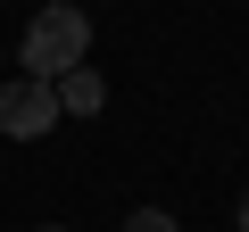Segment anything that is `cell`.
Returning <instances> with one entry per match:
<instances>
[{
    "instance_id": "obj_1",
    "label": "cell",
    "mask_w": 249,
    "mask_h": 232,
    "mask_svg": "<svg viewBox=\"0 0 249 232\" xmlns=\"http://www.w3.org/2000/svg\"><path fill=\"white\" fill-rule=\"evenodd\" d=\"M83 50H91V17L75 9V0H50V9L25 25V75H42V83L75 75V66H83Z\"/></svg>"
},
{
    "instance_id": "obj_2",
    "label": "cell",
    "mask_w": 249,
    "mask_h": 232,
    "mask_svg": "<svg viewBox=\"0 0 249 232\" xmlns=\"http://www.w3.org/2000/svg\"><path fill=\"white\" fill-rule=\"evenodd\" d=\"M50 125H58V83H42V75L0 83V133L9 141H42Z\"/></svg>"
},
{
    "instance_id": "obj_5",
    "label": "cell",
    "mask_w": 249,
    "mask_h": 232,
    "mask_svg": "<svg viewBox=\"0 0 249 232\" xmlns=\"http://www.w3.org/2000/svg\"><path fill=\"white\" fill-rule=\"evenodd\" d=\"M241 232H249V199H241Z\"/></svg>"
},
{
    "instance_id": "obj_4",
    "label": "cell",
    "mask_w": 249,
    "mask_h": 232,
    "mask_svg": "<svg viewBox=\"0 0 249 232\" xmlns=\"http://www.w3.org/2000/svg\"><path fill=\"white\" fill-rule=\"evenodd\" d=\"M124 232H183L175 215H158V207H142V215H124Z\"/></svg>"
},
{
    "instance_id": "obj_3",
    "label": "cell",
    "mask_w": 249,
    "mask_h": 232,
    "mask_svg": "<svg viewBox=\"0 0 249 232\" xmlns=\"http://www.w3.org/2000/svg\"><path fill=\"white\" fill-rule=\"evenodd\" d=\"M100 108H108V83H100L91 66L58 75V116H100Z\"/></svg>"
},
{
    "instance_id": "obj_6",
    "label": "cell",
    "mask_w": 249,
    "mask_h": 232,
    "mask_svg": "<svg viewBox=\"0 0 249 232\" xmlns=\"http://www.w3.org/2000/svg\"><path fill=\"white\" fill-rule=\"evenodd\" d=\"M42 232H67V224H42Z\"/></svg>"
}]
</instances>
